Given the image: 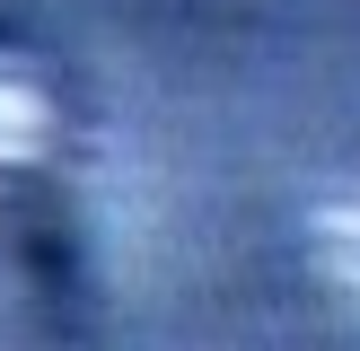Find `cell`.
Instances as JSON below:
<instances>
[{
    "instance_id": "cell-2",
    "label": "cell",
    "mask_w": 360,
    "mask_h": 351,
    "mask_svg": "<svg viewBox=\"0 0 360 351\" xmlns=\"http://www.w3.org/2000/svg\"><path fill=\"white\" fill-rule=\"evenodd\" d=\"M53 140V105L35 79H18V70H0V167H18V158H35Z\"/></svg>"
},
{
    "instance_id": "cell-1",
    "label": "cell",
    "mask_w": 360,
    "mask_h": 351,
    "mask_svg": "<svg viewBox=\"0 0 360 351\" xmlns=\"http://www.w3.org/2000/svg\"><path fill=\"white\" fill-rule=\"evenodd\" d=\"M308 237H316L326 281L360 307V193H316V202H308Z\"/></svg>"
}]
</instances>
